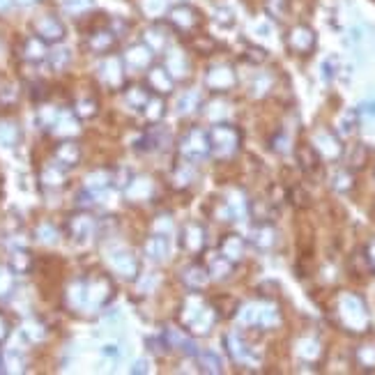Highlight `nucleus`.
<instances>
[{"mask_svg": "<svg viewBox=\"0 0 375 375\" xmlns=\"http://www.w3.org/2000/svg\"><path fill=\"white\" fill-rule=\"evenodd\" d=\"M210 150H212L210 136L205 132H200V129H191V132L182 136V141H180V154H182V159H187V161L205 159Z\"/></svg>", "mask_w": 375, "mask_h": 375, "instance_id": "obj_1", "label": "nucleus"}, {"mask_svg": "<svg viewBox=\"0 0 375 375\" xmlns=\"http://www.w3.org/2000/svg\"><path fill=\"white\" fill-rule=\"evenodd\" d=\"M113 297V283L109 276H92L83 283V307L88 304L92 309H99L109 304Z\"/></svg>", "mask_w": 375, "mask_h": 375, "instance_id": "obj_2", "label": "nucleus"}, {"mask_svg": "<svg viewBox=\"0 0 375 375\" xmlns=\"http://www.w3.org/2000/svg\"><path fill=\"white\" fill-rule=\"evenodd\" d=\"M109 263L113 272L120 274L125 281H136L138 274H141V263H138V258L127 249H113L109 254Z\"/></svg>", "mask_w": 375, "mask_h": 375, "instance_id": "obj_3", "label": "nucleus"}, {"mask_svg": "<svg viewBox=\"0 0 375 375\" xmlns=\"http://www.w3.org/2000/svg\"><path fill=\"white\" fill-rule=\"evenodd\" d=\"M168 21H171V25L180 35H191L196 28H200V23H203V16H200V12L196 10V7L182 3V5L173 7V10L168 12Z\"/></svg>", "mask_w": 375, "mask_h": 375, "instance_id": "obj_4", "label": "nucleus"}, {"mask_svg": "<svg viewBox=\"0 0 375 375\" xmlns=\"http://www.w3.org/2000/svg\"><path fill=\"white\" fill-rule=\"evenodd\" d=\"M99 78L109 90H118L125 83V65H122V58L118 56L104 58V63L99 65Z\"/></svg>", "mask_w": 375, "mask_h": 375, "instance_id": "obj_5", "label": "nucleus"}, {"mask_svg": "<svg viewBox=\"0 0 375 375\" xmlns=\"http://www.w3.org/2000/svg\"><path fill=\"white\" fill-rule=\"evenodd\" d=\"M238 143H240V134L230 125H216L210 132V145L216 152H230L238 147Z\"/></svg>", "mask_w": 375, "mask_h": 375, "instance_id": "obj_6", "label": "nucleus"}, {"mask_svg": "<svg viewBox=\"0 0 375 375\" xmlns=\"http://www.w3.org/2000/svg\"><path fill=\"white\" fill-rule=\"evenodd\" d=\"M35 32H37V37L42 42H49V44H56V42H60L65 37V25L60 19H56V16H42V19L35 21Z\"/></svg>", "mask_w": 375, "mask_h": 375, "instance_id": "obj_7", "label": "nucleus"}, {"mask_svg": "<svg viewBox=\"0 0 375 375\" xmlns=\"http://www.w3.org/2000/svg\"><path fill=\"white\" fill-rule=\"evenodd\" d=\"M235 72L230 67H226V65H219V67H212L210 72H207L205 76V85L210 90L214 92H226V90H230L233 85H235Z\"/></svg>", "mask_w": 375, "mask_h": 375, "instance_id": "obj_8", "label": "nucleus"}, {"mask_svg": "<svg viewBox=\"0 0 375 375\" xmlns=\"http://www.w3.org/2000/svg\"><path fill=\"white\" fill-rule=\"evenodd\" d=\"M152 58H154V51L143 42V44L129 47L125 54H122V63L132 69H150Z\"/></svg>", "mask_w": 375, "mask_h": 375, "instance_id": "obj_9", "label": "nucleus"}, {"mask_svg": "<svg viewBox=\"0 0 375 375\" xmlns=\"http://www.w3.org/2000/svg\"><path fill=\"white\" fill-rule=\"evenodd\" d=\"M154 196V182L145 176H138L129 180V185L125 187V198L132 200V203H143V200H150Z\"/></svg>", "mask_w": 375, "mask_h": 375, "instance_id": "obj_10", "label": "nucleus"}, {"mask_svg": "<svg viewBox=\"0 0 375 375\" xmlns=\"http://www.w3.org/2000/svg\"><path fill=\"white\" fill-rule=\"evenodd\" d=\"M147 85L156 94H164L166 97V94H171L173 88H176V78L168 74L166 67H150V72H147Z\"/></svg>", "mask_w": 375, "mask_h": 375, "instance_id": "obj_11", "label": "nucleus"}, {"mask_svg": "<svg viewBox=\"0 0 375 375\" xmlns=\"http://www.w3.org/2000/svg\"><path fill=\"white\" fill-rule=\"evenodd\" d=\"M182 247H185L187 251H191V254H200L205 247V230L200 223H187L185 228H182Z\"/></svg>", "mask_w": 375, "mask_h": 375, "instance_id": "obj_12", "label": "nucleus"}, {"mask_svg": "<svg viewBox=\"0 0 375 375\" xmlns=\"http://www.w3.org/2000/svg\"><path fill=\"white\" fill-rule=\"evenodd\" d=\"M288 44L297 54H309V51L316 47V32L307 25H297V28L290 30V37H288Z\"/></svg>", "mask_w": 375, "mask_h": 375, "instance_id": "obj_13", "label": "nucleus"}, {"mask_svg": "<svg viewBox=\"0 0 375 375\" xmlns=\"http://www.w3.org/2000/svg\"><path fill=\"white\" fill-rule=\"evenodd\" d=\"M145 254L152 260H159V263L168 260V256H171V235L154 233L152 238L145 242Z\"/></svg>", "mask_w": 375, "mask_h": 375, "instance_id": "obj_14", "label": "nucleus"}, {"mask_svg": "<svg viewBox=\"0 0 375 375\" xmlns=\"http://www.w3.org/2000/svg\"><path fill=\"white\" fill-rule=\"evenodd\" d=\"M164 67L168 69V74H171L173 78H178V81H182V78L189 76V58H187L185 51H178V49L168 51Z\"/></svg>", "mask_w": 375, "mask_h": 375, "instance_id": "obj_15", "label": "nucleus"}, {"mask_svg": "<svg viewBox=\"0 0 375 375\" xmlns=\"http://www.w3.org/2000/svg\"><path fill=\"white\" fill-rule=\"evenodd\" d=\"M116 35H113L111 30H94L90 32V37H88V49L92 51V54H109V51L116 47Z\"/></svg>", "mask_w": 375, "mask_h": 375, "instance_id": "obj_16", "label": "nucleus"}, {"mask_svg": "<svg viewBox=\"0 0 375 375\" xmlns=\"http://www.w3.org/2000/svg\"><path fill=\"white\" fill-rule=\"evenodd\" d=\"M180 278L187 288H191V290H200V288L207 285V272L198 265H191L187 269H182Z\"/></svg>", "mask_w": 375, "mask_h": 375, "instance_id": "obj_17", "label": "nucleus"}, {"mask_svg": "<svg viewBox=\"0 0 375 375\" xmlns=\"http://www.w3.org/2000/svg\"><path fill=\"white\" fill-rule=\"evenodd\" d=\"M212 320H214V311L212 309H200V313L198 316L191 320V325H189V331L194 336H205L207 331H210V327H212Z\"/></svg>", "mask_w": 375, "mask_h": 375, "instance_id": "obj_18", "label": "nucleus"}, {"mask_svg": "<svg viewBox=\"0 0 375 375\" xmlns=\"http://www.w3.org/2000/svg\"><path fill=\"white\" fill-rule=\"evenodd\" d=\"M94 233V223L90 216H76L72 219V235L78 242H88Z\"/></svg>", "mask_w": 375, "mask_h": 375, "instance_id": "obj_19", "label": "nucleus"}, {"mask_svg": "<svg viewBox=\"0 0 375 375\" xmlns=\"http://www.w3.org/2000/svg\"><path fill=\"white\" fill-rule=\"evenodd\" d=\"M125 102H127L134 111H143L145 104L150 102V90L141 88V85H134V88L125 90Z\"/></svg>", "mask_w": 375, "mask_h": 375, "instance_id": "obj_20", "label": "nucleus"}, {"mask_svg": "<svg viewBox=\"0 0 375 375\" xmlns=\"http://www.w3.org/2000/svg\"><path fill=\"white\" fill-rule=\"evenodd\" d=\"M138 10H141V14L145 16V19H161V16L166 14V0H138Z\"/></svg>", "mask_w": 375, "mask_h": 375, "instance_id": "obj_21", "label": "nucleus"}, {"mask_svg": "<svg viewBox=\"0 0 375 375\" xmlns=\"http://www.w3.org/2000/svg\"><path fill=\"white\" fill-rule=\"evenodd\" d=\"M166 116V104H164V99H159V97H150V102L145 104L143 106V118L150 122V125H156L161 118Z\"/></svg>", "mask_w": 375, "mask_h": 375, "instance_id": "obj_22", "label": "nucleus"}, {"mask_svg": "<svg viewBox=\"0 0 375 375\" xmlns=\"http://www.w3.org/2000/svg\"><path fill=\"white\" fill-rule=\"evenodd\" d=\"M200 309H203V304H200V300L196 297V295H191V297L185 302V307H182V313H180V322H182V325L189 327L191 320H194L198 313H200Z\"/></svg>", "mask_w": 375, "mask_h": 375, "instance_id": "obj_23", "label": "nucleus"}, {"mask_svg": "<svg viewBox=\"0 0 375 375\" xmlns=\"http://www.w3.org/2000/svg\"><path fill=\"white\" fill-rule=\"evenodd\" d=\"M166 341H168L171 348L178 345V350H182V352H189V355H196L198 352L196 348H194V343H191L189 338L182 336L180 331H168V334H166Z\"/></svg>", "mask_w": 375, "mask_h": 375, "instance_id": "obj_24", "label": "nucleus"}, {"mask_svg": "<svg viewBox=\"0 0 375 375\" xmlns=\"http://www.w3.org/2000/svg\"><path fill=\"white\" fill-rule=\"evenodd\" d=\"M198 104H200L198 92H185V94H180V99H178V113H180V116H189V113L196 111Z\"/></svg>", "mask_w": 375, "mask_h": 375, "instance_id": "obj_25", "label": "nucleus"}, {"mask_svg": "<svg viewBox=\"0 0 375 375\" xmlns=\"http://www.w3.org/2000/svg\"><path fill=\"white\" fill-rule=\"evenodd\" d=\"M58 156L65 164L74 166L78 161V156H81V152H78V145L76 143H63V145H60V150H58Z\"/></svg>", "mask_w": 375, "mask_h": 375, "instance_id": "obj_26", "label": "nucleus"}, {"mask_svg": "<svg viewBox=\"0 0 375 375\" xmlns=\"http://www.w3.org/2000/svg\"><path fill=\"white\" fill-rule=\"evenodd\" d=\"M221 249H223V256L228 258V260H230V258H240V254H242V242H240V238L230 235V238L223 240Z\"/></svg>", "mask_w": 375, "mask_h": 375, "instance_id": "obj_27", "label": "nucleus"}, {"mask_svg": "<svg viewBox=\"0 0 375 375\" xmlns=\"http://www.w3.org/2000/svg\"><path fill=\"white\" fill-rule=\"evenodd\" d=\"M42 56H44V42H42L39 37H30L28 42H25V58L39 60Z\"/></svg>", "mask_w": 375, "mask_h": 375, "instance_id": "obj_28", "label": "nucleus"}, {"mask_svg": "<svg viewBox=\"0 0 375 375\" xmlns=\"http://www.w3.org/2000/svg\"><path fill=\"white\" fill-rule=\"evenodd\" d=\"M109 185H111V176L106 171H97V173H92V176H88L90 189H106Z\"/></svg>", "mask_w": 375, "mask_h": 375, "instance_id": "obj_29", "label": "nucleus"}, {"mask_svg": "<svg viewBox=\"0 0 375 375\" xmlns=\"http://www.w3.org/2000/svg\"><path fill=\"white\" fill-rule=\"evenodd\" d=\"M63 7L69 14H83L92 7V0H63Z\"/></svg>", "mask_w": 375, "mask_h": 375, "instance_id": "obj_30", "label": "nucleus"}, {"mask_svg": "<svg viewBox=\"0 0 375 375\" xmlns=\"http://www.w3.org/2000/svg\"><path fill=\"white\" fill-rule=\"evenodd\" d=\"M212 16L216 23L223 25V28H230V25L235 23V14H233V10H228V7H216Z\"/></svg>", "mask_w": 375, "mask_h": 375, "instance_id": "obj_31", "label": "nucleus"}, {"mask_svg": "<svg viewBox=\"0 0 375 375\" xmlns=\"http://www.w3.org/2000/svg\"><path fill=\"white\" fill-rule=\"evenodd\" d=\"M228 272H230L228 258H216V260H212V265H210V276H212V278H223Z\"/></svg>", "mask_w": 375, "mask_h": 375, "instance_id": "obj_32", "label": "nucleus"}, {"mask_svg": "<svg viewBox=\"0 0 375 375\" xmlns=\"http://www.w3.org/2000/svg\"><path fill=\"white\" fill-rule=\"evenodd\" d=\"M0 141L5 145H14L19 141V129L14 125H0Z\"/></svg>", "mask_w": 375, "mask_h": 375, "instance_id": "obj_33", "label": "nucleus"}, {"mask_svg": "<svg viewBox=\"0 0 375 375\" xmlns=\"http://www.w3.org/2000/svg\"><path fill=\"white\" fill-rule=\"evenodd\" d=\"M200 366H205V371H219V359L212 352H196Z\"/></svg>", "mask_w": 375, "mask_h": 375, "instance_id": "obj_34", "label": "nucleus"}, {"mask_svg": "<svg viewBox=\"0 0 375 375\" xmlns=\"http://www.w3.org/2000/svg\"><path fill=\"white\" fill-rule=\"evenodd\" d=\"M173 221H171V216H156V221H154V233H161V235H171L173 233Z\"/></svg>", "mask_w": 375, "mask_h": 375, "instance_id": "obj_35", "label": "nucleus"}, {"mask_svg": "<svg viewBox=\"0 0 375 375\" xmlns=\"http://www.w3.org/2000/svg\"><path fill=\"white\" fill-rule=\"evenodd\" d=\"M51 63H54L56 69H63V67L69 63V51H67V49L54 51V54H51Z\"/></svg>", "mask_w": 375, "mask_h": 375, "instance_id": "obj_36", "label": "nucleus"}, {"mask_svg": "<svg viewBox=\"0 0 375 375\" xmlns=\"http://www.w3.org/2000/svg\"><path fill=\"white\" fill-rule=\"evenodd\" d=\"M173 180H176L178 187H187L189 182H191V171L185 168V166H180V168L176 171V178H173Z\"/></svg>", "mask_w": 375, "mask_h": 375, "instance_id": "obj_37", "label": "nucleus"}, {"mask_svg": "<svg viewBox=\"0 0 375 375\" xmlns=\"http://www.w3.org/2000/svg\"><path fill=\"white\" fill-rule=\"evenodd\" d=\"M194 47H196L203 56H207V54H210V47H214V44H212L210 39H205V37H196V39H194Z\"/></svg>", "mask_w": 375, "mask_h": 375, "instance_id": "obj_38", "label": "nucleus"}, {"mask_svg": "<svg viewBox=\"0 0 375 375\" xmlns=\"http://www.w3.org/2000/svg\"><path fill=\"white\" fill-rule=\"evenodd\" d=\"M7 285H10V276H7L5 272H0V295L7 290Z\"/></svg>", "mask_w": 375, "mask_h": 375, "instance_id": "obj_39", "label": "nucleus"}, {"mask_svg": "<svg viewBox=\"0 0 375 375\" xmlns=\"http://www.w3.org/2000/svg\"><path fill=\"white\" fill-rule=\"evenodd\" d=\"M12 5H14V0H0V14L10 12V10H12Z\"/></svg>", "mask_w": 375, "mask_h": 375, "instance_id": "obj_40", "label": "nucleus"}, {"mask_svg": "<svg viewBox=\"0 0 375 375\" xmlns=\"http://www.w3.org/2000/svg\"><path fill=\"white\" fill-rule=\"evenodd\" d=\"M138 371H141V373L147 371V362H145V359H141V362H136V364H134V373H138Z\"/></svg>", "mask_w": 375, "mask_h": 375, "instance_id": "obj_41", "label": "nucleus"}, {"mask_svg": "<svg viewBox=\"0 0 375 375\" xmlns=\"http://www.w3.org/2000/svg\"><path fill=\"white\" fill-rule=\"evenodd\" d=\"M7 336V325H5V320L0 318V338H5Z\"/></svg>", "mask_w": 375, "mask_h": 375, "instance_id": "obj_42", "label": "nucleus"}, {"mask_svg": "<svg viewBox=\"0 0 375 375\" xmlns=\"http://www.w3.org/2000/svg\"><path fill=\"white\" fill-rule=\"evenodd\" d=\"M21 5H32V3H37V0H19Z\"/></svg>", "mask_w": 375, "mask_h": 375, "instance_id": "obj_43", "label": "nucleus"}]
</instances>
